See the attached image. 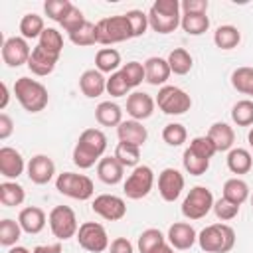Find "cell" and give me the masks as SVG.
Wrapping results in <instances>:
<instances>
[{"instance_id": "cell-1", "label": "cell", "mask_w": 253, "mask_h": 253, "mask_svg": "<svg viewBox=\"0 0 253 253\" xmlns=\"http://www.w3.org/2000/svg\"><path fill=\"white\" fill-rule=\"evenodd\" d=\"M107 150V136L101 128H85L75 146H73V164L79 168V170H87L91 166H95L103 154Z\"/></svg>"}, {"instance_id": "cell-2", "label": "cell", "mask_w": 253, "mask_h": 253, "mask_svg": "<svg viewBox=\"0 0 253 253\" xmlns=\"http://www.w3.org/2000/svg\"><path fill=\"white\" fill-rule=\"evenodd\" d=\"M14 95L22 109L28 113H40L49 103V93L45 85L32 77H18L14 83Z\"/></svg>"}, {"instance_id": "cell-3", "label": "cell", "mask_w": 253, "mask_h": 253, "mask_svg": "<svg viewBox=\"0 0 253 253\" xmlns=\"http://www.w3.org/2000/svg\"><path fill=\"white\" fill-rule=\"evenodd\" d=\"M148 14V26L156 34H172L182 20V8L178 0H156Z\"/></svg>"}, {"instance_id": "cell-4", "label": "cell", "mask_w": 253, "mask_h": 253, "mask_svg": "<svg viewBox=\"0 0 253 253\" xmlns=\"http://www.w3.org/2000/svg\"><path fill=\"white\" fill-rule=\"evenodd\" d=\"M198 245L206 253H229L235 245V231L227 223L206 225L198 233Z\"/></svg>"}, {"instance_id": "cell-5", "label": "cell", "mask_w": 253, "mask_h": 253, "mask_svg": "<svg viewBox=\"0 0 253 253\" xmlns=\"http://www.w3.org/2000/svg\"><path fill=\"white\" fill-rule=\"evenodd\" d=\"M55 190L71 200H79V202H87L93 198L95 194V186L93 180L85 174H77V172H61L55 178Z\"/></svg>"}, {"instance_id": "cell-6", "label": "cell", "mask_w": 253, "mask_h": 253, "mask_svg": "<svg viewBox=\"0 0 253 253\" xmlns=\"http://www.w3.org/2000/svg\"><path fill=\"white\" fill-rule=\"evenodd\" d=\"M95 28H97V43L101 45H113V43H121L132 38L130 24L125 14L101 18L95 24Z\"/></svg>"}, {"instance_id": "cell-7", "label": "cell", "mask_w": 253, "mask_h": 253, "mask_svg": "<svg viewBox=\"0 0 253 253\" xmlns=\"http://www.w3.org/2000/svg\"><path fill=\"white\" fill-rule=\"evenodd\" d=\"M213 194L206 186H194L182 202V215L190 221L206 217L213 210Z\"/></svg>"}, {"instance_id": "cell-8", "label": "cell", "mask_w": 253, "mask_h": 253, "mask_svg": "<svg viewBox=\"0 0 253 253\" xmlns=\"http://www.w3.org/2000/svg\"><path fill=\"white\" fill-rule=\"evenodd\" d=\"M156 105L164 115H184L192 107V97L176 85H164L158 89Z\"/></svg>"}, {"instance_id": "cell-9", "label": "cell", "mask_w": 253, "mask_h": 253, "mask_svg": "<svg viewBox=\"0 0 253 253\" xmlns=\"http://www.w3.org/2000/svg\"><path fill=\"white\" fill-rule=\"evenodd\" d=\"M47 223L51 233L59 239V241H67L71 237L77 235L79 223H77V215L69 206H55L49 213H47Z\"/></svg>"}, {"instance_id": "cell-10", "label": "cell", "mask_w": 253, "mask_h": 253, "mask_svg": "<svg viewBox=\"0 0 253 253\" xmlns=\"http://www.w3.org/2000/svg\"><path fill=\"white\" fill-rule=\"evenodd\" d=\"M77 243L81 249L89 251V253H103L105 249H109V233L105 229L103 223L99 221H83L77 229Z\"/></svg>"}, {"instance_id": "cell-11", "label": "cell", "mask_w": 253, "mask_h": 253, "mask_svg": "<svg viewBox=\"0 0 253 253\" xmlns=\"http://www.w3.org/2000/svg\"><path fill=\"white\" fill-rule=\"evenodd\" d=\"M154 186V172L150 166L146 164H138L136 168H132V172L126 176L125 184H123V192L128 200H142L150 194Z\"/></svg>"}, {"instance_id": "cell-12", "label": "cell", "mask_w": 253, "mask_h": 253, "mask_svg": "<svg viewBox=\"0 0 253 253\" xmlns=\"http://www.w3.org/2000/svg\"><path fill=\"white\" fill-rule=\"evenodd\" d=\"M91 210L107 219V221H119L126 215V204L121 196H115V194H99L95 196V200L91 202Z\"/></svg>"}, {"instance_id": "cell-13", "label": "cell", "mask_w": 253, "mask_h": 253, "mask_svg": "<svg viewBox=\"0 0 253 253\" xmlns=\"http://www.w3.org/2000/svg\"><path fill=\"white\" fill-rule=\"evenodd\" d=\"M32 55V47L28 43L26 38L22 36H12L6 38L2 43V61L8 67H20V65H28V59Z\"/></svg>"}, {"instance_id": "cell-14", "label": "cell", "mask_w": 253, "mask_h": 253, "mask_svg": "<svg viewBox=\"0 0 253 253\" xmlns=\"http://www.w3.org/2000/svg\"><path fill=\"white\" fill-rule=\"evenodd\" d=\"M184 174L176 168H164L158 174V194L164 202H176L184 190Z\"/></svg>"}, {"instance_id": "cell-15", "label": "cell", "mask_w": 253, "mask_h": 253, "mask_svg": "<svg viewBox=\"0 0 253 253\" xmlns=\"http://www.w3.org/2000/svg\"><path fill=\"white\" fill-rule=\"evenodd\" d=\"M26 172H28L30 182H34L38 186H43V184H49L53 180L55 164H53V160L47 154H36V156L30 158Z\"/></svg>"}, {"instance_id": "cell-16", "label": "cell", "mask_w": 253, "mask_h": 253, "mask_svg": "<svg viewBox=\"0 0 253 253\" xmlns=\"http://www.w3.org/2000/svg\"><path fill=\"white\" fill-rule=\"evenodd\" d=\"M154 107H156V99H152L144 91H134L126 97V113L134 121L142 123V121L150 119L154 113Z\"/></svg>"}, {"instance_id": "cell-17", "label": "cell", "mask_w": 253, "mask_h": 253, "mask_svg": "<svg viewBox=\"0 0 253 253\" xmlns=\"http://www.w3.org/2000/svg\"><path fill=\"white\" fill-rule=\"evenodd\" d=\"M28 168L24 156L20 154V150L12 148V146H2L0 148V174L6 180H16L18 176L24 174V170Z\"/></svg>"}, {"instance_id": "cell-18", "label": "cell", "mask_w": 253, "mask_h": 253, "mask_svg": "<svg viewBox=\"0 0 253 253\" xmlns=\"http://www.w3.org/2000/svg\"><path fill=\"white\" fill-rule=\"evenodd\" d=\"M166 241L178 249V251H186L190 249L196 241H198V233L196 229L188 223V221H176L168 227V233H166Z\"/></svg>"}, {"instance_id": "cell-19", "label": "cell", "mask_w": 253, "mask_h": 253, "mask_svg": "<svg viewBox=\"0 0 253 253\" xmlns=\"http://www.w3.org/2000/svg\"><path fill=\"white\" fill-rule=\"evenodd\" d=\"M57 61H59V55L43 49L42 45H36V47H32V55L28 59V69L38 77H45L55 69Z\"/></svg>"}, {"instance_id": "cell-20", "label": "cell", "mask_w": 253, "mask_h": 253, "mask_svg": "<svg viewBox=\"0 0 253 253\" xmlns=\"http://www.w3.org/2000/svg\"><path fill=\"white\" fill-rule=\"evenodd\" d=\"M79 89L87 99H97L107 91V77L99 69H85L79 77Z\"/></svg>"}, {"instance_id": "cell-21", "label": "cell", "mask_w": 253, "mask_h": 253, "mask_svg": "<svg viewBox=\"0 0 253 253\" xmlns=\"http://www.w3.org/2000/svg\"><path fill=\"white\" fill-rule=\"evenodd\" d=\"M144 73H146V83L154 85V87H164L166 81L170 79L172 71H170V65L164 57H158V55H152L144 61Z\"/></svg>"}, {"instance_id": "cell-22", "label": "cell", "mask_w": 253, "mask_h": 253, "mask_svg": "<svg viewBox=\"0 0 253 253\" xmlns=\"http://www.w3.org/2000/svg\"><path fill=\"white\" fill-rule=\"evenodd\" d=\"M117 136L119 142H126V144H134V146H142L148 138V130L140 121H123L117 126Z\"/></svg>"}, {"instance_id": "cell-23", "label": "cell", "mask_w": 253, "mask_h": 253, "mask_svg": "<svg viewBox=\"0 0 253 253\" xmlns=\"http://www.w3.org/2000/svg\"><path fill=\"white\" fill-rule=\"evenodd\" d=\"M45 221H47V215L38 206H28V208H24L18 213V223H20L22 231L24 233H30V235L40 233L45 227Z\"/></svg>"}, {"instance_id": "cell-24", "label": "cell", "mask_w": 253, "mask_h": 253, "mask_svg": "<svg viewBox=\"0 0 253 253\" xmlns=\"http://www.w3.org/2000/svg\"><path fill=\"white\" fill-rule=\"evenodd\" d=\"M97 176L107 186H117L125 176V166L115 156H103L97 162Z\"/></svg>"}, {"instance_id": "cell-25", "label": "cell", "mask_w": 253, "mask_h": 253, "mask_svg": "<svg viewBox=\"0 0 253 253\" xmlns=\"http://www.w3.org/2000/svg\"><path fill=\"white\" fill-rule=\"evenodd\" d=\"M208 138L213 142L215 150L217 152H229L233 148V142H235V130L227 125V123H213L208 130Z\"/></svg>"}, {"instance_id": "cell-26", "label": "cell", "mask_w": 253, "mask_h": 253, "mask_svg": "<svg viewBox=\"0 0 253 253\" xmlns=\"http://www.w3.org/2000/svg\"><path fill=\"white\" fill-rule=\"evenodd\" d=\"M227 168L231 174H247L251 168H253V154L247 150V148H241V146H233L229 152H227Z\"/></svg>"}, {"instance_id": "cell-27", "label": "cell", "mask_w": 253, "mask_h": 253, "mask_svg": "<svg viewBox=\"0 0 253 253\" xmlns=\"http://www.w3.org/2000/svg\"><path fill=\"white\" fill-rule=\"evenodd\" d=\"M95 121L101 126H119L123 123V109L113 101H101L95 107Z\"/></svg>"}, {"instance_id": "cell-28", "label": "cell", "mask_w": 253, "mask_h": 253, "mask_svg": "<svg viewBox=\"0 0 253 253\" xmlns=\"http://www.w3.org/2000/svg\"><path fill=\"white\" fill-rule=\"evenodd\" d=\"M221 196H223L225 200H229V202L241 206L243 202L249 200V186H247V182L241 180L239 176L229 178V180H225V184H223V188H221Z\"/></svg>"}, {"instance_id": "cell-29", "label": "cell", "mask_w": 253, "mask_h": 253, "mask_svg": "<svg viewBox=\"0 0 253 253\" xmlns=\"http://www.w3.org/2000/svg\"><path fill=\"white\" fill-rule=\"evenodd\" d=\"M119 67H123L121 61V53L115 47H101L95 55V69H99L103 75L105 73H115L119 71Z\"/></svg>"}, {"instance_id": "cell-30", "label": "cell", "mask_w": 253, "mask_h": 253, "mask_svg": "<svg viewBox=\"0 0 253 253\" xmlns=\"http://www.w3.org/2000/svg\"><path fill=\"white\" fill-rule=\"evenodd\" d=\"M26 200V190L14 182V180H4L0 184V204L6 208H16L22 206Z\"/></svg>"}, {"instance_id": "cell-31", "label": "cell", "mask_w": 253, "mask_h": 253, "mask_svg": "<svg viewBox=\"0 0 253 253\" xmlns=\"http://www.w3.org/2000/svg\"><path fill=\"white\" fill-rule=\"evenodd\" d=\"M166 61H168L170 71H172L174 75H186V73H190V69H192V65H194V57H192L190 51L184 49V47H174V49L168 53Z\"/></svg>"}, {"instance_id": "cell-32", "label": "cell", "mask_w": 253, "mask_h": 253, "mask_svg": "<svg viewBox=\"0 0 253 253\" xmlns=\"http://www.w3.org/2000/svg\"><path fill=\"white\" fill-rule=\"evenodd\" d=\"M241 42V32L231 26V24H225V26H219L215 32H213V43L219 47V49H233L237 47Z\"/></svg>"}, {"instance_id": "cell-33", "label": "cell", "mask_w": 253, "mask_h": 253, "mask_svg": "<svg viewBox=\"0 0 253 253\" xmlns=\"http://www.w3.org/2000/svg\"><path fill=\"white\" fill-rule=\"evenodd\" d=\"M45 30V24H43V18L40 14H24L22 20H20V34L22 38L26 40H40V36L43 34Z\"/></svg>"}, {"instance_id": "cell-34", "label": "cell", "mask_w": 253, "mask_h": 253, "mask_svg": "<svg viewBox=\"0 0 253 253\" xmlns=\"http://www.w3.org/2000/svg\"><path fill=\"white\" fill-rule=\"evenodd\" d=\"M180 28L188 36H202L210 30V18L208 14H182Z\"/></svg>"}, {"instance_id": "cell-35", "label": "cell", "mask_w": 253, "mask_h": 253, "mask_svg": "<svg viewBox=\"0 0 253 253\" xmlns=\"http://www.w3.org/2000/svg\"><path fill=\"white\" fill-rule=\"evenodd\" d=\"M231 87L237 91V93H243V95H249L253 99V67H237L233 69L231 73Z\"/></svg>"}, {"instance_id": "cell-36", "label": "cell", "mask_w": 253, "mask_h": 253, "mask_svg": "<svg viewBox=\"0 0 253 253\" xmlns=\"http://www.w3.org/2000/svg\"><path fill=\"white\" fill-rule=\"evenodd\" d=\"M162 243H166V235L156 229V227H148L144 229L140 235H138V241H136V247L140 253H152L154 249H158Z\"/></svg>"}, {"instance_id": "cell-37", "label": "cell", "mask_w": 253, "mask_h": 253, "mask_svg": "<svg viewBox=\"0 0 253 253\" xmlns=\"http://www.w3.org/2000/svg\"><path fill=\"white\" fill-rule=\"evenodd\" d=\"M22 237V227L16 219H10V217H4L0 221V245L2 247H14L18 243V239Z\"/></svg>"}, {"instance_id": "cell-38", "label": "cell", "mask_w": 253, "mask_h": 253, "mask_svg": "<svg viewBox=\"0 0 253 253\" xmlns=\"http://www.w3.org/2000/svg\"><path fill=\"white\" fill-rule=\"evenodd\" d=\"M125 168H136L138 160H140V146L134 144H126V142H119L113 154Z\"/></svg>"}, {"instance_id": "cell-39", "label": "cell", "mask_w": 253, "mask_h": 253, "mask_svg": "<svg viewBox=\"0 0 253 253\" xmlns=\"http://www.w3.org/2000/svg\"><path fill=\"white\" fill-rule=\"evenodd\" d=\"M231 121L237 126L253 125V99H241L231 107Z\"/></svg>"}, {"instance_id": "cell-40", "label": "cell", "mask_w": 253, "mask_h": 253, "mask_svg": "<svg viewBox=\"0 0 253 253\" xmlns=\"http://www.w3.org/2000/svg\"><path fill=\"white\" fill-rule=\"evenodd\" d=\"M69 40L73 45H79V47H87V45H95L97 43V28L93 22H85L81 28H77L75 32L69 34Z\"/></svg>"}, {"instance_id": "cell-41", "label": "cell", "mask_w": 253, "mask_h": 253, "mask_svg": "<svg viewBox=\"0 0 253 253\" xmlns=\"http://www.w3.org/2000/svg\"><path fill=\"white\" fill-rule=\"evenodd\" d=\"M182 166H184V170H186L190 176H202V174L208 172L210 160H206V158L198 156L196 152H192L190 148H186L184 154H182Z\"/></svg>"}, {"instance_id": "cell-42", "label": "cell", "mask_w": 253, "mask_h": 253, "mask_svg": "<svg viewBox=\"0 0 253 253\" xmlns=\"http://www.w3.org/2000/svg\"><path fill=\"white\" fill-rule=\"evenodd\" d=\"M38 45H42L43 49H47V51H51L55 55H61V51H63V36L55 28H45L43 34L38 40Z\"/></svg>"}, {"instance_id": "cell-43", "label": "cell", "mask_w": 253, "mask_h": 253, "mask_svg": "<svg viewBox=\"0 0 253 253\" xmlns=\"http://www.w3.org/2000/svg\"><path fill=\"white\" fill-rule=\"evenodd\" d=\"M121 73H123V77L126 79V83H128V87H130V89L138 87V85L146 79L144 63H140V61H126V63H123Z\"/></svg>"}, {"instance_id": "cell-44", "label": "cell", "mask_w": 253, "mask_h": 253, "mask_svg": "<svg viewBox=\"0 0 253 253\" xmlns=\"http://www.w3.org/2000/svg\"><path fill=\"white\" fill-rule=\"evenodd\" d=\"M186 138H188V130L180 123H168L162 128V140L168 146H182L186 142Z\"/></svg>"}, {"instance_id": "cell-45", "label": "cell", "mask_w": 253, "mask_h": 253, "mask_svg": "<svg viewBox=\"0 0 253 253\" xmlns=\"http://www.w3.org/2000/svg\"><path fill=\"white\" fill-rule=\"evenodd\" d=\"M73 8V4L69 0H45L43 2V12L49 20L61 24V20L69 14V10Z\"/></svg>"}, {"instance_id": "cell-46", "label": "cell", "mask_w": 253, "mask_h": 253, "mask_svg": "<svg viewBox=\"0 0 253 253\" xmlns=\"http://www.w3.org/2000/svg\"><path fill=\"white\" fill-rule=\"evenodd\" d=\"M126 20L130 24V32H132V38H140L146 34V30L150 28L148 26V14L142 12V10H128L126 14Z\"/></svg>"}, {"instance_id": "cell-47", "label": "cell", "mask_w": 253, "mask_h": 253, "mask_svg": "<svg viewBox=\"0 0 253 253\" xmlns=\"http://www.w3.org/2000/svg\"><path fill=\"white\" fill-rule=\"evenodd\" d=\"M239 208H241V206H237V204L225 200L223 196L213 202V213H215V217L221 219V221H231V219H235L237 213H239Z\"/></svg>"}, {"instance_id": "cell-48", "label": "cell", "mask_w": 253, "mask_h": 253, "mask_svg": "<svg viewBox=\"0 0 253 253\" xmlns=\"http://www.w3.org/2000/svg\"><path fill=\"white\" fill-rule=\"evenodd\" d=\"M128 91H130V87H128L126 79L123 77L121 69L107 77V93L111 97H125V95H128Z\"/></svg>"}, {"instance_id": "cell-49", "label": "cell", "mask_w": 253, "mask_h": 253, "mask_svg": "<svg viewBox=\"0 0 253 253\" xmlns=\"http://www.w3.org/2000/svg\"><path fill=\"white\" fill-rule=\"evenodd\" d=\"M188 148H190L192 152H196L198 156L206 158V160H210V158L217 152V150H215V146H213V142L208 138V134H206V136H194V138L190 140Z\"/></svg>"}, {"instance_id": "cell-50", "label": "cell", "mask_w": 253, "mask_h": 253, "mask_svg": "<svg viewBox=\"0 0 253 253\" xmlns=\"http://www.w3.org/2000/svg\"><path fill=\"white\" fill-rule=\"evenodd\" d=\"M85 22H87V18L83 16V12H81L77 6H73V8L69 10V14L61 20V24H59V26H61V28L67 32V36H69L71 32H75L77 28H81Z\"/></svg>"}, {"instance_id": "cell-51", "label": "cell", "mask_w": 253, "mask_h": 253, "mask_svg": "<svg viewBox=\"0 0 253 253\" xmlns=\"http://www.w3.org/2000/svg\"><path fill=\"white\" fill-rule=\"evenodd\" d=\"M208 0H182V14H208Z\"/></svg>"}, {"instance_id": "cell-52", "label": "cell", "mask_w": 253, "mask_h": 253, "mask_svg": "<svg viewBox=\"0 0 253 253\" xmlns=\"http://www.w3.org/2000/svg\"><path fill=\"white\" fill-rule=\"evenodd\" d=\"M109 253H134V247L126 237H117L111 241Z\"/></svg>"}, {"instance_id": "cell-53", "label": "cell", "mask_w": 253, "mask_h": 253, "mask_svg": "<svg viewBox=\"0 0 253 253\" xmlns=\"http://www.w3.org/2000/svg\"><path fill=\"white\" fill-rule=\"evenodd\" d=\"M14 132V121L10 115L0 113V140H6Z\"/></svg>"}, {"instance_id": "cell-54", "label": "cell", "mask_w": 253, "mask_h": 253, "mask_svg": "<svg viewBox=\"0 0 253 253\" xmlns=\"http://www.w3.org/2000/svg\"><path fill=\"white\" fill-rule=\"evenodd\" d=\"M61 243H45V245H36L32 249V253H61Z\"/></svg>"}, {"instance_id": "cell-55", "label": "cell", "mask_w": 253, "mask_h": 253, "mask_svg": "<svg viewBox=\"0 0 253 253\" xmlns=\"http://www.w3.org/2000/svg\"><path fill=\"white\" fill-rule=\"evenodd\" d=\"M0 87H2V101H0V111H4V109L8 107V101H10V91H8V85H6V83H2Z\"/></svg>"}, {"instance_id": "cell-56", "label": "cell", "mask_w": 253, "mask_h": 253, "mask_svg": "<svg viewBox=\"0 0 253 253\" xmlns=\"http://www.w3.org/2000/svg\"><path fill=\"white\" fill-rule=\"evenodd\" d=\"M152 253H174V247H172V245L166 241V243H162L158 249H154Z\"/></svg>"}, {"instance_id": "cell-57", "label": "cell", "mask_w": 253, "mask_h": 253, "mask_svg": "<svg viewBox=\"0 0 253 253\" xmlns=\"http://www.w3.org/2000/svg\"><path fill=\"white\" fill-rule=\"evenodd\" d=\"M8 253H32V251L28 247H24V245H14V247L8 249Z\"/></svg>"}, {"instance_id": "cell-58", "label": "cell", "mask_w": 253, "mask_h": 253, "mask_svg": "<svg viewBox=\"0 0 253 253\" xmlns=\"http://www.w3.org/2000/svg\"><path fill=\"white\" fill-rule=\"evenodd\" d=\"M247 142H249V148L253 150V126H251L249 132H247Z\"/></svg>"}, {"instance_id": "cell-59", "label": "cell", "mask_w": 253, "mask_h": 253, "mask_svg": "<svg viewBox=\"0 0 253 253\" xmlns=\"http://www.w3.org/2000/svg\"><path fill=\"white\" fill-rule=\"evenodd\" d=\"M251 206H253V196H251Z\"/></svg>"}]
</instances>
